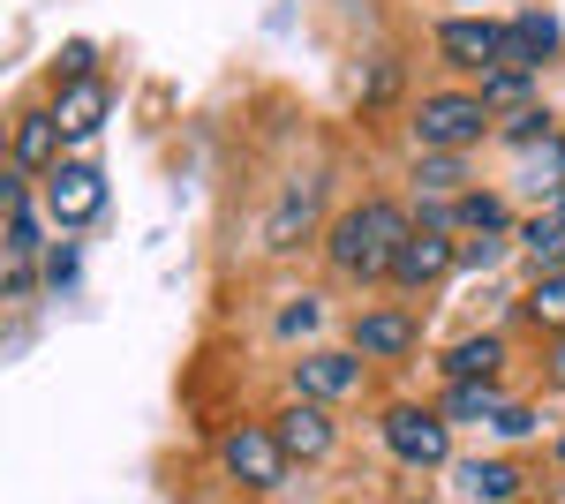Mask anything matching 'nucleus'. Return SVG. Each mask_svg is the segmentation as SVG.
I'll use <instances>...</instances> for the list:
<instances>
[{"instance_id":"f257e3e1","label":"nucleus","mask_w":565,"mask_h":504,"mask_svg":"<svg viewBox=\"0 0 565 504\" xmlns=\"http://www.w3.org/2000/svg\"><path fill=\"white\" fill-rule=\"evenodd\" d=\"M407 234H415V211H399L392 196H362V204H348L332 218L324 256H332V271H340L348 287H370V279H392Z\"/></svg>"},{"instance_id":"f03ea898","label":"nucleus","mask_w":565,"mask_h":504,"mask_svg":"<svg viewBox=\"0 0 565 504\" xmlns=\"http://www.w3.org/2000/svg\"><path fill=\"white\" fill-rule=\"evenodd\" d=\"M482 128H490V106H482L476 90H430V98H415L423 151H468V143H482Z\"/></svg>"},{"instance_id":"7ed1b4c3","label":"nucleus","mask_w":565,"mask_h":504,"mask_svg":"<svg viewBox=\"0 0 565 504\" xmlns=\"http://www.w3.org/2000/svg\"><path fill=\"white\" fill-rule=\"evenodd\" d=\"M39 196H45V218L53 226H90L98 211H106V173H98V159H61V167L39 181Z\"/></svg>"},{"instance_id":"20e7f679","label":"nucleus","mask_w":565,"mask_h":504,"mask_svg":"<svg viewBox=\"0 0 565 504\" xmlns=\"http://www.w3.org/2000/svg\"><path fill=\"white\" fill-rule=\"evenodd\" d=\"M218 460H226V474L242 482V490H279L287 482V444H279V429H264V421H242V429H226V444H218Z\"/></svg>"},{"instance_id":"39448f33","label":"nucleus","mask_w":565,"mask_h":504,"mask_svg":"<svg viewBox=\"0 0 565 504\" xmlns=\"http://www.w3.org/2000/svg\"><path fill=\"white\" fill-rule=\"evenodd\" d=\"M430 39H437V53H445L452 68H468V76H490V68L513 53V31L490 23V15H445Z\"/></svg>"},{"instance_id":"423d86ee","label":"nucleus","mask_w":565,"mask_h":504,"mask_svg":"<svg viewBox=\"0 0 565 504\" xmlns=\"http://www.w3.org/2000/svg\"><path fill=\"white\" fill-rule=\"evenodd\" d=\"M385 444L399 467H445L452 460V421L437 407H392L385 415Z\"/></svg>"},{"instance_id":"0eeeda50","label":"nucleus","mask_w":565,"mask_h":504,"mask_svg":"<svg viewBox=\"0 0 565 504\" xmlns=\"http://www.w3.org/2000/svg\"><path fill=\"white\" fill-rule=\"evenodd\" d=\"M354 392H362V354L354 346H309V354H295V399L340 407Z\"/></svg>"},{"instance_id":"6e6552de","label":"nucleus","mask_w":565,"mask_h":504,"mask_svg":"<svg viewBox=\"0 0 565 504\" xmlns=\"http://www.w3.org/2000/svg\"><path fill=\"white\" fill-rule=\"evenodd\" d=\"M271 429H279V444H287L295 467H324L340 452V421H332V407H317V399H287Z\"/></svg>"},{"instance_id":"1a4fd4ad","label":"nucleus","mask_w":565,"mask_h":504,"mask_svg":"<svg viewBox=\"0 0 565 504\" xmlns=\"http://www.w3.org/2000/svg\"><path fill=\"white\" fill-rule=\"evenodd\" d=\"M460 271V249H452V234H437V226H415L407 234V249L392 264V287L399 294H430L437 279H452Z\"/></svg>"},{"instance_id":"9d476101","label":"nucleus","mask_w":565,"mask_h":504,"mask_svg":"<svg viewBox=\"0 0 565 504\" xmlns=\"http://www.w3.org/2000/svg\"><path fill=\"white\" fill-rule=\"evenodd\" d=\"M61 159H68V136H61V121H53V106H31V114L15 121V136H8V167L45 181Z\"/></svg>"},{"instance_id":"9b49d317","label":"nucleus","mask_w":565,"mask_h":504,"mask_svg":"<svg viewBox=\"0 0 565 504\" xmlns=\"http://www.w3.org/2000/svg\"><path fill=\"white\" fill-rule=\"evenodd\" d=\"M415 339H423V324H415L407 309H362L348 346L362 354V362H399V354H415Z\"/></svg>"},{"instance_id":"f8f14e48","label":"nucleus","mask_w":565,"mask_h":504,"mask_svg":"<svg viewBox=\"0 0 565 504\" xmlns=\"http://www.w3.org/2000/svg\"><path fill=\"white\" fill-rule=\"evenodd\" d=\"M106 114H114V90L98 84V76H90V84H61V98H53V121H61V136H68V151L90 143V136L106 128Z\"/></svg>"},{"instance_id":"ddd939ff","label":"nucleus","mask_w":565,"mask_h":504,"mask_svg":"<svg viewBox=\"0 0 565 504\" xmlns=\"http://www.w3.org/2000/svg\"><path fill=\"white\" fill-rule=\"evenodd\" d=\"M505 369V339L498 332H468L445 346V384H498Z\"/></svg>"},{"instance_id":"4468645a","label":"nucleus","mask_w":565,"mask_h":504,"mask_svg":"<svg viewBox=\"0 0 565 504\" xmlns=\"http://www.w3.org/2000/svg\"><path fill=\"white\" fill-rule=\"evenodd\" d=\"M527 90H535V68H521V61H498L490 76H476V98L490 106V114H521V106H535Z\"/></svg>"},{"instance_id":"2eb2a0df","label":"nucleus","mask_w":565,"mask_h":504,"mask_svg":"<svg viewBox=\"0 0 565 504\" xmlns=\"http://www.w3.org/2000/svg\"><path fill=\"white\" fill-rule=\"evenodd\" d=\"M302 211H317V173H309V181H295V189L279 196L271 226H264V242H271V249H302V234H309V218H302Z\"/></svg>"},{"instance_id":"dca6fc26","label":"nucleus","mask_w":565,"mask_h":504,"mask_svg":"<svg viewBox=\"0 0 565 504\" xmlns=\"http://www.w3.org/2000/svg\"><path fill=\"white\" fill-rule=\"evenodd\" d=\"M437 415L445 421H498L505 415V392H498V384H445Z\"/></svg>"},{"instance_id":"f3484780","label":"nucleus","mask_w":565,"mask_h":504,"mask_svg":"<svg viewBox=\"0 0 565 504\" xmlns=\"http://www.w3.org/2000/svg\"><path fill=\"white\" fill-rule=\"evenodd\" d=\"M505 31H513V53H505V61H521V68L558 61V23H551V15H513Z\"/></svg>"},{"instance_id":"a211bd4d","label":"nucleus","mask_w":565,"mask_h":504,"mask_svg":"<svg viewBox=\"0 0 565 504\" xmlns=\"http://www.w3.org/2000/svg\"><path fill=\"white\" fill-rule=\"evenodd\" d=\"M460 482H468V497H482V504L521 497V467L513 460H460Z\"/></svg>"},{"instance_id":"6ab92c4d","label":"nucleus","mask_w":565,"mask_h":504,"mask_svg":"<svg viewBox=\"0 0 565 504\" xmlns=\"http://www.w3.org/2000/svg\"><path fill=\"white\" fill-rule=\"evenodd\" d=\"M460 226H476L482 242H505V234H513V204H505L498 189H468V196H460Z\"/></svg>"},{"instance_id":"aec40b11","label":"nucleus","mask_w":565,"mask_h":504,"mask_svg":"<svg viewBox=\"0 0 565 504\" xmlns=\"http://www.w3.org/2000/svg\"><path fill=\"white\" fill-rule=\"evenodd\" d=\"M452 189H468V167H460L452 151H430V159H415V204H445Z\"/></svg>"},{"instance_id":"412c9836","label":"nucleus","mask_w":565,"mask_h":504,"mask_svg":"<svg viewBox=\"0 0 565 504\" xmlns=\"http://www.w3.org/2000/svg\"><path fill=\"white\" fill-rule=\"evenodd\" d=\"M527 317H535V324H543L551 339L565 332V264H551V271L527 287Z\"/></svg>"},{"instance_id":"4be33fe9","label":"nucleus","mask_w":565,"mask_h":504,"mask_svg":"<svg viewBox=\"0 0 565 504\" xmlns=\"http://www.w3.org/2000/svg\"><path fill=\"white\" fill-rule=\"evenodd\" d=\"M505 143H551V106H521V114H505V128H498Z\"/></svg>"},{"instance_id":"5701e85b","label":"nucleus","mask_w":565,"mask_h":504,"mask_svg":"<svg viewBox=\"0 0 565 504\" xmlns=\"http://www.w3.org/2000/svg\"><path fill=\"white\" fill-rule=\"evenodd\" d=\"M521 242H527V256L551 264V256H565V226L551 218V211H535V218H521Z\"/></svg>"},{"instance_id":"b1692460","label":"nucleus","mask_w":565,"mask_h":504,"mask_svg":"<svg viewBox=\"0 0 565 504\" xmlns=\"http://www.w3.org/2000/svg\"><path fill=\"white\" fill-rule=\"evenodd\" d=\"M317 324H324V309H317L309 294H295L287 309H279V339H302V332H317Z\"/></svg>"},{"instance_id":"393cba45","label":"nucleus","mask_w":565,"mask_h":504,"mask_svg":"<svg viewBox=\"0 0 565 504\" xmlns=\"http://www.w3.org/2000/svg\"><path fill=\"white\" fill-rule=\"evenodd\" d=\"M90 76H98V45L76 39L68 53H61V84H90Z\"/></svg>"},{"instance_id":"a878e982","label":"nucleus","mask_w":565,"mask_h":504,"mask_svg":"<svg viewBox=\"0 0 565 504\" xmlns=\"http://www.w3.org/2000/svg\"><path fill=\"white\" fill-rule=\"evenodd\" d=\"M535 181H543L551 196H558V189H565V136H551V143L535 151Z\"/></svg>"},{"instance_id":"bb28decb","label":"nucleus","mask_w":565,"mask_h":504,"mask_svg":"<svg viewBox=\"0 0 565 504\" xmlns=\"http://www.w3.org/2000/svg\"><path fill=\"white\" fill-rule=\"evenodd\" d=\"M84 279V256L76 249H45V287H76Z\"/></svg>"},{"instance_id":"cd10ccee","label":"nucleus","mask_w":565,"mask_h":504,"mask_svg":"<svg viewBox=\"0 0 565 504\" xmlns=\"http://www.w3.org/2000/svg\"><path fill=\"white\" fill-rule=\"evenodd\" d=\"M392 90H399V61H377V68H370V106H385Z\"/></svg>"},{"instance_id":"c85d7f7f","label":"nucleus","mask_w":565,"mask_h":504,"mask_svg":"<svg viewBox=\"0 0 565 504\" xmlns=\"http://www.w3.org/2000/svg\"><path fill=\"white\" fill-rule=\"evenodd\" d=\"M543 377H551V392H565V332L543 346Z\"/></svg>"},{"instance_id":"c756f323","label":"nucleus","mask_w":565,"mask_h":504,"mask_svg":"<svg viewBox=\"0 0 565 504\" xmlns=\"http://www.w3.org/2000/svg\"><path fill=\"white\" fill-rule=\"evenodd\" d=\"M498 429H505V437H527V429H535V407H505Z\"/></svg>"},{"instance_id":"7c9ffc66","label":"nucleus","mask_w":565,"mask_h":504,"mask_svg":"<svg viewBox=\"0 0 565 504\" xmlns=\"http://www.w3.org/2000/svg\"><path fill=\"white\" fill-rule=\"evenodd\" d=\"M543 211H551V218H558V226H565V189H558V196H551V204H543Z\"/></svg>"},{"instance_id":"2f4dec72","label":"nucleus","mask_w":565,"mask_h":504,"mask_svg":"<svg viewBox=\"0 0 565 504\" xmlns=\"http://www.w3.org/2000/svg\"><path fill=\"white\" fill-rule=\"evenodd\" d=\"M558 460H565V444H558Z\"/></svg>"},{"instance_id":"473e14b6","label":"nucleus","mask_w":565,"mask_h":504,"mask_svg":"<svg viewBox=\"0 0 565 504\" xmlns=\"http://www.w3.org/2000/svg\"><path fill=\"white\" fill-rule=\"evenodd\" d=\"M415 504H423V497H415Z\"/></svg>"}]
</instances>
